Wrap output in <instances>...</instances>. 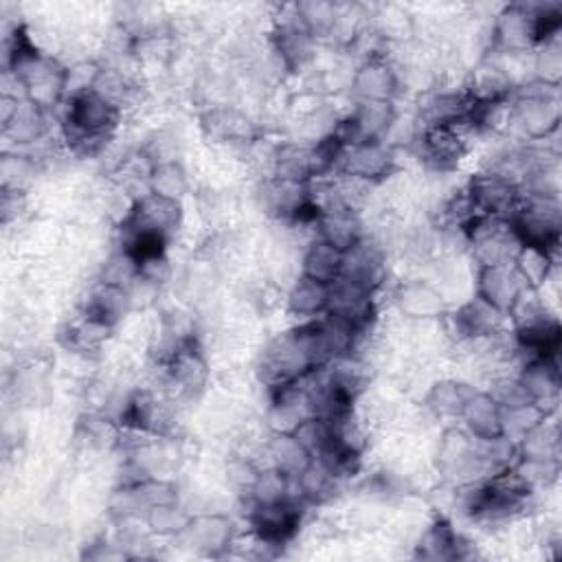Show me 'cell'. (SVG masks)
Wrapping results in <instances>:
<instances>
[{
    "mask_svg": "<svg viewBox=\"0 0 562 562\" xmlns=\"http://www.w3.org/2000/svg\"><path fill=\"white\" fill-rule=\"evenodd\" d=\"M122 108L103 99L97 90L84 88L71 95L66 117H64V139L73 152L82 157L97 154L112 133L117 130Z\"/></svg>",
    "mask_w": 562,
    "mask_h": 562,
    "instance_id": "1",
    "label": "cell"
},
{
    "mask_svg": "<svg viewBox=\"0 0 562 562\" xmlns=\"http://www.w3.org/2000/svg\"><path fill=\"white\" fill-rule=\"evenodd\" d=\"M301 505L297 497H286L279 501H271V503H253V510L249 514V523L251 529L255 534V538L262 545H284L288 542L299 525H301Z\"/></svg>",
    "mask_w": 562,
    "mask_h": 562,
    "instance_id": "2",
    "label": "cell"
},
{
    "mask_svg": "<svg viewBox=\"0 0 562 562\" xmlns=\"http://www.w3.org/2000/svg\"><path fill=\"white\" fill-rule=\"evenodd\" d=\"M466 193L477 213L492 215V217H505V220L519 209V204L523 200L521 187H516L514 183L505 180L503 176H499L490 170L473 176Z\"/></svg>",
    "mask_w": 562,
    "mask_h": 562,
    "instance_id": "3",
    "label": "cell"
},
{
    "mask_svg": "<svg viewBox=\"0 0 562 562\" xmlns=\"http://www.w3.org/2000/svg\"><path fill=\"white\" fill-rule=\"evenodd\" d=\"M532 288L521 277L514 264L503 266H479L477 297L503 316H510L523 292Z\"/></svg>",
    "mask_w": 562,
    "mask_h": 562,
    "instance_id": "4",
    "label": "cell"
},
{
    "mask_svg": "<svg viewBox=\"0 0 562 562\" xmlns=\"http://www.w3.org/2000/svg\"><path fill=\"white\" fill-rule=\"evenodd\" d=\"M394 167V152L387 143H359L344 148L339 170L346 178H354L361 183H376L389 176Z\"/></svg>",
    "mask_w": 562,
    "mask_h": 562,
    "instance_id": "5",
    "label": "cell"
},
{
    "mask_svg": "<svg viewBox=\"0 0 562 562\" xmlns=\"http://www.w3.org/2000/svg\"><path fill=\"white\" fill-rule=\"evenodd\" d=\"M460 417L464 420L469 435L479 441H490L503 435V409L492 394L473 391L464 402Z\"/></svg>",
    "mask_w": 562,
    "mask_h": 562,
    "instance_id": "6",
    "label": "cell"
},
{
    "mask_svg": "<svg viewBox=\"0 0 562 562\" xmlns=\"http://www.w3.org/2000/svg\"><path fill=\"white\" fill-rule=\"evenodd\" d=\"M352 88L361 101H394L398 92V75L380 55H372L354 73Z\"/></svg>",
    "mask_w": 562,
    "mask_h": 562,
    "instance_id": "7",
    "label": "cell"
},
{
    "mask_svg": "<svg viewBox=\"0 0 562 562\" xmlns=\"http://www.w3.org/2000/svg\"><path fill=\"white\" fill-rule=\"evenodd\" d=\"M128 308H130V295L124 286L101 282L84 301L82 314L112 327L128 312Z\"/></svg>",
    "mask_w": 562,
    "mask_h": 562,
    "instance_id": "8",
    "label": "cell"
},
{
    "mask_svg": "<svg viewBox=\"0 0 562 562\" xmlns=\"http://www.w3.org/2000/svg\"><path fill=\"white\" fill-rule=\"evenodd\" d=\"M344 264H346V251L336 249L334 245L319 238L316 242H312L308 247V251L303 255L301 275L323 282V284H334L341 279Z\"/></svg>",
    "mask_w": 562,
    "mask_h": 562,
    "instance_id": "9",
    "label": "cell"
},
{
    "mask_svg": "<svg viewBox=\"0 0 562 562\" xmlns=\"http://www.w3.org/2000/svg\"><path fill=\"white\" fill-rule=\"evenodd\" d=\"M329 290H332V284H323L305 275H299V279L292 284L288 292V310L295 316H303L308 321L319 319L327 312Z\"/></svg>",
    "mask_w": 562,
    "mask_h": 562,
    "instance_id": "10",
    "label": "cell"
},
{
    "mask_svg": "<svg viewBox=\"0 0 562 562\" xmlns=\"http://www.w3.org/2000/svg\"><path fill=\"white\" fill-rule=\"evenodd\" d=\"M266 451L271 458V469H277L292 479L312 462V453L295 433H275Z\"/></svg>",
    "mask_w": 562,
    "mask_h": 562,
    "instance_id": "11",
    "label": "cell"
},
{
    "mask_svg": "<svg viewBox=\"0 0 562 562\" xmlns=\"http://www.w3.org/2000/svg\"><path fill=\"white\" fill-rule=\"evenodd\" d=\"M398 303L400 310L407 312L411 319H435L444 312L441 295L422 282L402 286L398 292Z\"/></svg>",
    "mask_w": 562,
    "mask_h": 562,
    "instance_id": "12",
    "label": "cell"
},
{
    "mask_svg": "<svg viewBox=\"0 0 562 562\" xmlns=\"http://www.w3.org/2000/svg\"><path fill=\"white\" fill-rule=\"evenodd\" d=\"M462 538L446 521H437L420 540V555L430 560L462 558Z\"/></svg>",
    "mask_w": 562,
    "mask_h": 562,
    "instance_id": "13",
    "label": "cell"
},
{
    "mask_svg": "<svg viewBox=\"0 0 562 562\" xmlns=\"http://www.w3.org/2000/svg\"><path fill=\"white\" fill-rule=\"evenodd\" d=\"M183 532L189 534L196 547L209 551L224 549L232 542V523H227L222 516H200L196 521H189Z\"/></svg>",
    "mask_w": 562,
    "mask_h": 562,
    "instance_id": "14",
    "label": "cell"
},
{
    "mask_svg": "<svg viewBox=\"0 0 562 562\" xmlns=\"http://www.w3.org/2000/svg\"><path fill=\"white\" fill-rule=\"evenodd\" d=\"M473 389L460 383H437L428 394V409L437 415H458L462 413L464 402L471 398Z\"/></svg>",
    "mask_w": 562,
    "mask_h": 562,
    "instance_id": "15",
    "label": "cell"
},
{
    "mask_svg": "<svg viewBox=\"0 0 562 562\" xmlns=\"http://www.w3.org/2000/svg\"><path fill=\"white\" fill-rule=\"evenodd\" d=\"M150 187L154 193L167 196V198H180L185 187H187V178L185 172L178 163L167 161V163H157L150 170Z\"/></svg>",
    "mask_w": 562,
    "mask_h": 562,
    "instance_id": "16",
    "label": "cell"
}]
</instances>
